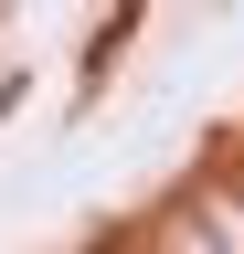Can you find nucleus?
Returning a JSON list of instances; mask_svg holds the SVG:
<instances>
[{
  "label": "nucleus",
  "mask_w": 244,
  "mask_h": 254,
  "mask_svg": "<svg viewBox=\"0 0 244 254\" xmlns=\"http://www.w3.org/2000/svg\"><path fill=\"white\" fill-rule=\"evenodd\" d=\"M11 106H21V74H0V117H11Z\"/></svg>",
  "instance_id": "f257e3e1"
}]
</instances>
